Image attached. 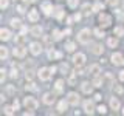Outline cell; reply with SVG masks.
<instances>
[{
  "label": "cell",
  "mask_w": 124,
  "mask_h": 116,
  "mask_svg": "<svg viewBox=\"0 0 124 116\" xmlns=\"http://www.w3.org/2000/svg\"><path fill=\"white\" fill-rule=\"evenodd\" d=\"M54 17H56L57 20H62V19H64V9H62V8H56V11H54Z\"/></svg>",
  "instance_id": "cell-20"
},
{
  "label": "cell",
  "mask_w": 124,
  "mask_h": 116,
  "mask_svg": "<svg viewBox=\"0 0 124 116\" xmlns=\"http://www.w3.org/2000/svg\"><path fill=\"white\" fill-rule=\"evenodd\" d=\"M0 57H2V60L8 57V50H6V46H2V50H0Z\"/></svg>",
  "instance_id": "cell-30"
},
{
  "label": "cell",
  "mask_w": 124,
  "mask_h": 116,
  "mask_svg": "<svg viewBox=\"0 0 124 116\" xmlns=\"http://www.w3.org/2000/svg\"><path fill=\"white\" fill-rule=\"evenodd\" d=\"M0 6H2V9L8 8V0H0Z\"/></svg>",
  "instance_id": "cell-41"
},
{
  "label": "cell",
  "mask_w": 124,
  "mask_h": 116,
  "mask_svg": "<svg viewBox=\"0 0 124 116\" xmlns=\"http://www.w3.org/2000/svg\"><path fill=\"white\" fill-rule=\"evenodd\" d=\"M119 79H121V80H123V82H124V70H123V71H121V73H119Z\"/></svg>",
  "instance_id": "cell-52"
},
{
  "label": "cell",
  "mask_w": 124,
  "mask_h": 116,
  "mask_svg": "<svg viewBox=\"0 0 124 116\" xmlns=\"http://www.w3.org/2000/svg\"><path fill=\"white\" fill-rule=\"evenodd\" d=\"M11 26H13V28H22L23 25L19 19H13V20H11Z\"/></svg>",
  "instance_id": "cell-27"
},
{
  "label": "cell",
  "mask_w": 124,
  "mask_h": 116,
  "mask_svg": "<svg viewBox=\"0 0 124 116\" xmlns=\"http://www.w3.org/2000/svg\"><path fill=\"white\" fill-rule=\"evenodd\" d=\"M112 64L113 65H124V56L121 53H113L112 54Z\"/></svg>",
  "instance_id": "cell-7"
},
{
  "label": "cell",
  "mask_w": 124,
  "mask_h": 116,
  "mask_svg": "<svg viewBox=\"0 0 124 116\" xmlns=\"http://www.w3.org/2000/svg\"><path fill=\"white\" fill-rule=\"evenodd\" d=\"M67 101H68V104L70 105H78L79 104V101H81V98H79V94L78 93H68L67 94Z\"/></svg>",
  "instance_id": "cell-5"
},
{
  "label": "cell",
  "mask_w": 124,
  "mask_h": 116,
  "mask_svg": "<svg viewBox=\"0 0 124 116\" xmlns=\"http://www.w3.org/2000/svg\"><path fill=\"white\" fill-rule=\"evenodd\" d=\"M65 50H67V51H75V44H73V42H67V44H65Z\"/></svg>",
  "instance_id": "cell-31"
},
{
  "label": "cell",
  "mask_w": 124,
  "mask_h": 116,
  "mask_svg": "<svg viewBox=\"0 0 124 116\" xmlns=\"http://www.w3.org/2000/svg\"><path fill=\"white\" fill-rule=\"evenodd\" d=\"M84 110H85V113H88V115L95 113V105H93L92 101H85L84 102Z\"/></svg>",
  "instance_id": "cell-10"
},
{
  "label": "cell",
  "mask_w": 124,
  "mask_h": 116,
  "mask_svg": "<svg viewBox=\"0 0 124 116\" xmlns=\"http://www.w3.org/2000/svg\"><path fill=\"white\" fill-rule=\"evenodd\" d=\"M14 107H5V110H3V111H5V115H13L14 113Z\"/></svg>",
  "instance_id": "cell-37"
},
{
  "label": "cell",
  "mask_w": 124,
  "mask_h": 116,
  "mask_svg": "<svg viewBox=\"0 0 124 116\" xmlns=\"http://www.w3.org/2000/svg\"><path fill=\"white\" fill-rule=\"evenodd\" d=\"M107 45L112 46V48H115V46H118V40H116L115 37H110V39L107 40Z\"/></svg>",
  "instance_id": "cell-28"
},
{
  "label": "cell",
  "mask_w": 124,
  "mask_h": 116,
  "mask_svg": "<svg viewBox=\"0 0 124 116\" xmlns=\"http://www.w3.org/2000/svg\"><path fill=\"white\" fill-rule=\"evenodd\" d=\"M59 68H61V71H62V73H67V71H68V65H67V64H61V67H59Z\"/></svg>",
  "instance_id": "cell-39"
},
{
  "label": "cell",
  "mask_w": 124,
  "mask_h": 116,
  "mask_svg": "<svg viewBox=\"0 0 124 116\" xmlns=\"http://www.w3.org/2000/svg\"><path fill=\"white\" fill-rule=\"evenodd\" d=\"M28 20L30 22H37L39 20V13H37L36 8H33V9L28 11Z\"/></svg>",
  "instance_id": "cell-11"
},
{
  "label": "cell",
  "mask_w": 124,
  "mask_h": 116,
  "mask_svg": "<svg viewBox=\"0 0 124 116\" xmlns=\"http://www.w3.org/2000/svg\"><path fill=\"white\" fill-rule=\"evenodd\" d=\"M62 36H65V34H64V31L61 33V31H57V29H53V36H51V37L54 39V40H61Z\"/></svg>",
  "instance_id": "cell-21"
},
{
  "label": "cell",
  "mask_w": 124,
  "mask_h": 116,
  "mask_svg": "<svg viewBox=\"0 0 124 116\" xmlns=\"http://www.w3.org/2000/svg\"><path fill=\"white\" fill-rule=\"evenodd\" d=\"M19 76V71L17 70H13V71H11V77H17Z\"/></svg>",
  "instance_id": "cell-50"
},
{
  "label": "cell",
  "mask_w": 124,
  "mask_h": 116,
  "mask_svg": "<svg viewBox=\"0 0 124 116\" xmlns=\"http://www.w3.org/2000/svg\"><path fill=\"white\" fill-rule=\"evenodd\" d=\"M95 99H96V101H101V94H98V93H96V94H95Z\"/></svg>",
  "instance_id": "cell-54"
},
{
  "label": "cell",
  "mask_w": 124,
  "mask_h": 116,
  "mask_svg": "<svg viewBox=\"0 0 124 116\" xmlns=\"http://www.w3.org/2000/svg\"><path fill=\"white\" fill-rule=\"evenodd\" d=\"M102 46H101V45H93V48H92V51L93 53H95V54H101V53H102Z\"/></svg>",
  "instance_id": "cell-29"
},
{
  "label": "cell",
  "mask_w": 124,
  "mask_h": 116,
  "mask_svg": "<svg viewBox=\"0 0 124 116\" xmlns=\"http://www.w3.org/2000/svg\"><path fill=\"white\" fill-rule=\"evenodd\" d=\"M98 22H99V25H101V26L107 28V26H110V23H112V17H110L108 14L102 13V14H99V17H98Z\"/></svg>",
  "instance_id": "cell-3"
},
{
  "label": "cell",
  "mask_w": 124,
  "mask_h": 116,
  "mask_svg": "<svg viewBox=\"0 0 124 116\" xmlns=\"http://www.w3.org/2000/svg\"><path fill=\"white\" fill-rule=\"evenodd\" d=\"M92 9H93V11H101V9H104V5L98 2V3H95V5L92 6Z\"/></svg>",
  "instance_id": "cell-33"
},
{
  "label": "cell",
  "mask_w": 124,
  "mask_h": 116,
  "mask_svg": "<svg viewBox=\"0 0 124 116\" xmlns=\"http://www.w3.org/2000/svg\"><path fill=\"white\" fill-rule=\"evenodd\" d=\"M107 3H108L110 6H116V5L119 3V0H107Z\"/></svg>",
  "instance_id": "cell-40"
},
{
  "label": "cell",
  "mask_w": 124,
  "mask_h": 116,
  "mask_svg": "<svg viewBox=\"0 0 124 116\" xmlns=\"http://www.w3.org/2000/svg\"><path fill=\"white\" fill-rule=\"evenodd\" d=\"M44 42H45V45L48 46V45H50V42H51V40H50V37H48V36H44Z\"/></svg>",
  "instance_id": "cell-47"
},
{
  "label": "cell",
  "mask_w": 124,
  "mask_h": 116,
  "mask_svg": "<svg viewBox=\"0 0 124 116\" xmlns=\"http://www.w3.org/2000/svg\"><path fill=\"white\" fill-rule=\"evenodd\" d=\"M92 85H93V84H90V82H82L81 88H82V91L85 93V94H90V93H92V90H93Z\"/></svg>",
  "instance_id": "cell-15"
},
{
  "label": "cell",
  "mask_w": 124,
  "mask_h": 116,
  "mask_svg": "<svg viewBox=\"0 0 124 116\" xmlns=\"http://www.w3.org/2000/svg\"><path fill=\"white\" fill-rule=\"evenodd\" d=\"M110 107H112V110H119V101L116 98H112L110 99Z\"/></svg>",
  "instance_id": "cell-19"
},
{
  "label": "cell",
  "mask_w": 124,
  "mask_h": 116,
  "mask_svg": "<svg viewBox=\"0 0 124 116\" xmlns=\"http://www.w3.org/2000/svg\"><path fill=\"white\" fill-rule=\"evenodd\" d=\"M26 90H30V91H37V85L31 82L30 85H26Z\"/></svg>",
  "instance_id": "cell-34"
},
{
  "label": "cell",
  "mask_w": 124,
  "mask_h": 116,
  "mask_svg": "<svg viewBox=\"0 0 124 116\" xmlns=\"http://www.w3.org/2000/svg\"><path fill=\"white\" fill-rule=\"evenodd\" d=\"M51 68H46V67H44V68H40L39 70V77H40V80H48L50 77H51Z\"/></svg>",
  "instance_id": "cell-4"
},
{
  "label": "cell",
  "mask_w": 124,
  "mask_h": 116,
  "mask_svg": "<svg viewBox=\"0 0 124 116\" xmlns=\"http://www.w3.org/2000/svg\"><path fill=\"white\" fill-rule=\"evenodd\" d=\"M112 80H113V77H112V74H110V73H107V74H106V82H107V84H110Z\"/></svg>",
  "instance_id": "cell-42"
},
{
  "label": "cell",
  "mask_w": 124,
  "mask_h": 116,
  "mask_svg": "<svg viewBox=\"0 0 124 116\" xmlns=\"http://www.w3.org/2000/svg\"><path fill=\"white\" fill-rule=\"evenodd\" d=\"M88 73H90L92 76H98V73H101L99 65H90V67H88Z\"/></svg>",
  "instance_id": "cell-16"
},
{
  "label": "cell",
  "mask_w": 124,
  "mask_h": 116,
  "mask_svg": "<svg viewBox=\"0 0 124 116\" xmlns=\"http://www.w3.org/2000/svg\"><path fill=\"white\" fill-rule=\"evenodd\" d=\"M115 91L118 93V94H121V93H123V88L119 87V85H115Z\"/></svg>",
  "instance_id": "cell-46"
},
{
  "label": "cell",
  "mask_w": 124,
  "mask_h": 116,
  "mask_svg": "<svg viewBox=\"0 0 124 116\" xmlns=\"http://www.w3.org/2000/svg\"><path fill=\"white\" fill-rule=\"evenodd\" d=\"M123 115H124V108H123Z\"/></svg>",
  "instance_id": "cell-56"
},
{
  "label": "cell",
  "mask_w": 124,
  "mask_h": 116,
  "mask_svg": "<svg viewBox=\"0 0 124 116\" xmlns=\"http://www.w3.org/2000/svg\"><path fill=\"white\" fill-rule=\"evenodd\" d=\"M95 87H102V84H104V80L101 79L99 76H95V79H93V82H92Z\"/></svg>",
  "instance_id": "cell-24"
},
{
  "label": "cell",
  "mask_w": 124,
  "mask_h": 116,
  "mask_svg": "<svg viewBox=\"0 0 124 116\" xmlns=\"http://www.w3.org/2000/svg\"><path fill=\"white\" fill-rule=\"evenodd\" d=\"M67 2H68V6L70 8H76L78 3H79V0H67Z\"/></svg>",
  "instance_id": "cell-35"
},
{
  "label": "cell",
  "mask_w": 124,
  "mask_h": 116,
  "mask_svg": "<svg viewBox=\"0 0 124 116\" xmlns=\"http://www.w3.org/2000/svg\"><path fill=\"white\" fill-rule=\"evenodd\" d=\"M90 37H92V33H90V29H87V28H84L79 34H78V40H79L81 44H84V45L90 42Z\"/></svg>",
  "instance_id": "cell-1"
},
{
  "label": "cell",
  "mask_w": 124,
  "mask_h": 116,
  "mask_svg": "<svg viewBox=\"0 0 124 116\" xmlns=\"http://www.w3.org/2000/svg\"><path fill=\"white\" fill-rule=\"evenodd\" d=\"M16 44L17 45H22V44H25V40H26V37L23 36V34H17V36H16Z\"/></svg>",
  "instance_id": "cell-23"
},
{
  "label": "cell",
  "mask_w": 124,
  "mask_h": 116,
  "mask_svg": "<svg viewBox=\"0 0 124 116\" xmlns=\"http://www.w3.org/2000/svg\"><path fill=\"white\" fill-rule=\"evenodd\" d=\"M64 34H67V36H68V34H71V29H70V28H67V29L64 31Z\"/></svg>",
  "instance_id": "cell-53"
},
{
  "label": "cell",
  "mask_w": 124,
  "mask_h": 116,
  "mask_svg": "<svg viewBox=\"0 0 124 116\" xmlns=\"http://www.w3.org/2000/svg\"><path fill=\"white\" fill-rule=\"evenodd\" d=\"M75 74H76V73H75ZM75 74L68 77V84H70V85H75V84H76V77H75Z\"/></svg>",
  "instance_id": "cell-38"
},
{
  "label": "cell",
  "mask_w": 124,
  "mask_h": 116,
  "mask_svg": "<svg viewBox=\"0 0 124 116\" xmlns=\"http://www.w3.org/2000/svg\"><path fill=\"white\" fill-rule=\"evenodd\" d=\"M62 53L61 51H53V50H48V59H61Z\"/></svg>",
  "instance_id": "cell-17"
},
{
  "label": "cell",
  "mask_w": 124,
  "mask_h": 116,
  "mask_svg": "<svg viewBox=\"0 0 124 116\" xmlns=\"http://www.w3.org/2000/svg\"><path fill=\"white\" fill-rule=\"evenodd\" d=\"M44 102L46 104V105H51V104L54 102V94L53 93H45L44 94Z\"/></svg>",
  "instance_id": "cell-14"
},
{
  "label": "cell",
  "mask_w": 124,
  "mask_h": 116,
  "mask_svg": "<svg viewBox=\"0 0 124 116\" xmlns=\"http://www.w3.org/2000/svg\"><path fill=\"white\" fill-rule=\"evenodd\" d=\"M28 2H31V3H34V2H37V0H28Z\"/></svg>",
  "instance_id": "cell-55"
},
{
  "label": "cell",
  "mask_w": 124,
  "mask_h": 116,
  "mask_svg": "<svg viewBox=\"0 0 124 116\" xmlns=\"http://www.w3.org/2000/svg\"><path fill=\"white\" fill-rule=\"evenodd\" d=\"M75 73H76V74H79V76L85 74V73H84V70L81 68V65H76V70H75Z\"/></svg>",
  "instance_id": "cell-36"
},
{
  "label": "cell",
  "mask_w": 124,
  "mask_h": 116,
  "mask_svg": "<svg viewBox=\"0 0 124 116\" xmlns=\"http://www.w3.org/2000/svg\"><path fill=\"white\" fill-rule=\"evenodd\" d=\"M13 107H14V110H19V107H20V104H19V101H14Z\"/></svg>",
  "instance_id": "cell-49"
},
{
  "label": "cell",
  "mask_w": 124,
  "mask_h": 116,
  "mask_svg": "<svg viewBox=\"0 0 124 116\" xmlns=\"http://www.w3.org/2000/svg\"><path fill=\"white\" fill-rule=\"evenodd\" d=\"M8 93H9V94L14 93V87H13V85H8Z\"/></svg>",
  "instance_id": "cell-51"
},
{
  "label": "cell",
  "mask_w": 124,
  "mask_h": 116,
  "mask_svg": "<svg viewBox=\"0 0 124 116\" xmlns=\"http://www.w3.org/2000/svg\"><path fill=\"white\" fill-rule=\"evenodd\" d=\"M26 79H28V80H31V79H33V77H34V74H33V71H26Z\"/></svg>",
  "instance_id": "cell-44"
},
{
  "label": "cell",
  "mask_w": 124,
  "mask_h": 116,
  "mask_svg": "<svg viewBox=\"0 0 124 116\" xmlns=\"http://www.w3.org/2000/svg\"><path fill=\"white\" fill-rule=\"evenodd\" d=\"M23 105L28 108V110H36L39 104H37V101L34 99V98H31V96H26V98L23 99Z\"/></svg>",
  "instance_id": "cell-2"
},
{
  "label": "cell",
  "mask_w": 124,
  "mask_h": 116,
  "mask_svg": "<svg viewBox=\"0 0 124 116\" xmlns=\"http://www.w3.org/2000/svg\"><path fill=\"white\" fill-rule=\"evenodd\" d=\"M113 34H116L118 37L124 36V28H121V26H115V28H113Z\"/></svg>",
  "instance_id": "cell-26"
},
{
  "label": "cell",
  "mask_w": 124,
  "mask_h": 116,
  "mask_svg": "<svg viewBox=\"0 0 124 116\" xmlns=\"http://www.w3.org/2000/svg\"><path fill=\"white\" fill-rule=\"evenodd\" d=\"M98 111H99L101 115H104V113H106V111H107V108L104 107V105H99V107H98Z\"/></svg>",
  "instance_id": "cell-43"
},
{
  "label": "cell",
  "mask_w": 124,
  "mask_h": 116,
  "mask_svg": "<svg viewBox=\"0 0 124 116\" xmlns=\"http://www.w3.org/2000/svg\"><path fill=\"white\" fill-rule=\"evenodd\" d=\"M30 51L34 54V56H39V54L42 53V45L37 44V42H33V44L30 45Z\"/></svg>",
  "instance_id": "cell-8"
},
{
  "label": "cell",
  "mask_w": 124,
  "mask_h": 116,
  "mask_svg": "<svg viewBox=\"0 0 124 116\" xmlns=\"http://www.w3.org/2000/svg\"><path fill=\"white\" fill-rule=\"evenodd\" d=\"M40 34H42V28H40V26H33V28H31V36L39 37Z\"/></svg>",
  "instance_id": "cell-18"
},
{
  "label": "cell",
  "mask_w": 124,
  "mask_h": 116,
  "mask_svg": "<svg viewBox=\"0 0 124 116\" xmlns=\"http://www.w3.org/2000/svg\"><path fill=\"white\" fill-rule=\"evenodd\" d=\"M17 11H19L20 14H23V13H25V6H23V5H19V6H17Z\"/></svg>",
  "instance_id": "cell-45"
},
{
  "label": "cell",
  "mask_w": 124,
  "mask_h": 116,
  "mask_svg": "<svg viewBox=\"0 0 124 116\" xmlns=\"http://www.w3.org/2000/svg\"><path fill=\"white\" fill-rule=\"evenodd\" d=\"M81 17H82V15H81L79 13H78V14H75V15H73V19H75V20H76V22H79V20H81Z\"/></svg>",
  "instance_id": "cell-48"
},
{
  "label": "cell",
  "mask_w": 124,
  "mask_h": 116,
  "mask_svg": "<svg viewBox=\"0 0 124 116\" xmlns=\"http://www.w3.org/2000/svg\"><path fill=\"white\" fill-rule=\"evenodd\" d=\"M62 87H64V80H62V79L56 80V84H54V88H56V93H62Z\"/></svg>",
  "instance_id": "cell-22"
},
{
  "label": "cell",
  "mask_w": 124,
  "mask_h": 116,
  "mask_svg": "<svg viewBox=\"0 0 124 116\" xmlns=\"http://www.w3.org/2000/svg\"><path fill=\"white\" fill-rule=\"evenodd\" d=\"M13 53H14V56L17 57V59H23V57H25V54H26V48H23L22 45H17L13 50Z\"/></svg>",
  "instance_id": "cell-6"
},
{
  "label": "cell",
  "mask_w": 124,
  "mask_h": 116,
  "mask_svg": "<svg viewBox=\"0 0 124 116\" xmlns=\"http://www.w3.org/2000/svg\"><path fill=\"white\" fill-rule=\"evenodd\" d=\"M0 37H2V40H9L11 39V31L8 28H2V31H0Z\"/></svg>",
  "instance_id": "cell-13"
},
{
  "label": "cell",
  "mask_w": 124,
  "mask_h": 116,
  "mask_svg": "<svg viewBox=\"0 0 124 116\" xmlns=\"http://www.w3.org/2000/svg\"><path fill=\"white\" fill-rule=\"evenodd\" d=\"M93 34H95V36H96V37H99V39H101V37H104V36H106V34H104V31H102V29H99V28H96L95 31H93Z\"/></svg>",
  "instance_id": "cell-32"
},
{
  "label": "cell",
  "mask_w": 124,
  "mask_h": 116,
  "mask_svg": "<svg viewBox=\"0 0 124 116\" xmlns=\"http://www.w3.org/2000/svg\"><path fill=\"white\" fill-rule=\"evenodd\" d=\"M67 107H68V101H67V102H65V101H61L59 105H57V110H59V111H65Z\"/></svg>",
  "instance_id": "cell-25"
},
{
  "label": "cell",
  "mask_w": 124,
  "mask_h": 116,
  "mask_svg": "<svg viewBox=\"0 0 124 116\" xmlns=\"http://www.w3.org/2000/svg\"><path fill=\"white\" fill-rule=\"evenodd\" d=\"M73 62H75V65H84V62H85V54L82 53H78L73 56Z\"/></svg>",
  "instance_id": "cell-9"
},
{
  "label": "cell",
  "mask_w": 124,
  "mask_h": 116,
  "mask_svg": "<svg viewBox=\"0 0 124 116\" xmlns=\"http://www.w3.org/2000/svg\"><path fill=\"white\" fill-rule=\"evenodd\" d=\"M40 8H42V11H44V14L45 15H48V14H51V11H53V5L50 2H44L40 5Z\"/></svg>",
  "instance_id": "cell-12"
}]
</instances>
